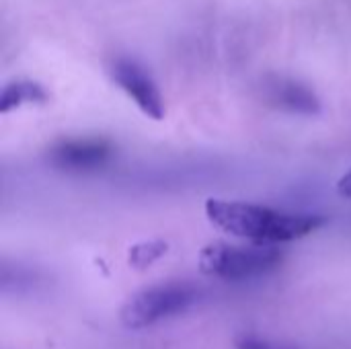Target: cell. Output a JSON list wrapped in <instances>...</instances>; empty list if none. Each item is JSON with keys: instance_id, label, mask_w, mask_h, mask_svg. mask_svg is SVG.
<instances>
[{"instance_id": "obj_3", "label": "cell", "mask_w": 351, "mask_h": 349, "mask_svg": "<svg viewBox=\"0 0 351 349\" xmlns=\"http://www.w3.org/2000/svg\"><path fill=\"white\" fill-rule=\"evenodd\" d=\"M197 300V292L187 284H160L132 296L121 309V323L128 329H146L154 323L185 313Z\"/></svg>"}, {"instance_id": "obj_7", "label": "cell", "mask_w": 351, "mask_h": 349, "mask_svg": "<svg viewBox=\"0 0 351 349\" xmlns=\"http://www.w3.org/2000/svg\"><path fill=\"white\" fill-rule=\"evenodd\" d=\"M47 101V91L33 80H12L2 88L0 113H10L23 105H41Z\"/></svg>"}, {"instance_id": "obj_2", "label": "cell", "mask_w": 351, "mask_h": 349, "mask_svg": "<svg viewBox=\"0 0 351 349\" xmlns=\"http://www.w3.org/2000/svg\"><path fill=\"white\" fill-rule=\"evenodd\" d=\"M282 263V253L274 245H230L210 243L199 253V269L224 282H245L267 276Z\"/></svg>"}, {"instance_id": "obj_9", "label": "cell", "mask_w": 351, "mask_h": 349, "mask_svg": "<svg viewBox=\"0 0 351 349\" xmlns=\"http://www.w3.org/2000/svg\"><path fill=\"white\" fill-rule=\"evenodd\" d=\"M237 349H292V348L276 346V344H269V341H265V339L245 335V337L237 339Z\"/></svg>"}, {"instance_id": "obj_1", "label": "cell", "mask_w": 351, "mask_h": 349, "mask_svg": "<svg viewBox=\"0 0 351 349\" xmlns=\"http://www.w3.org/2000/svg\"><path fill=\"white\" fill-rule=\"evenodd\" d=\"M206 216L216 228L251 241L253 245L292 243L313 234L325 224V218L315 214H288L255 204L214 197L206 202Z\"/></svg>"}, {"instance_id": "obj_10", "label": "cell", "mask_w": 351, "mask_h": 349, "mask_svg": "<svg viewBox=\"0 0 351 349\" xmlns=\"http://www.w3.org/2000/svg\"><path fill=\"white\" fill-rule=\"evenodd\" d=\"M337 193H339L343 200H350L351 202V171H348V173L337 181Z\"/></svg>"}, {"instance_id": "obj_6", "label": "cell", "mask_w": 351, "mask_h": 349, "mask_svg": "<svg viewBox=\"0 0 351 349\" xmlns=\"http://www.w3.org/2000/svg\"><path fill=\"white\" fill-rule=\"evenodd\" d=\"M267 103L294 115H317L321 111L319 97L306 84L292 78H271L265 84Z\"/></svg>"}, {"instance_id": "obj_8", "label": "cell", "mask_w": 351, "mask_h": 349, "mask_svg": "<svg viewBox=\"0 0 351 349\" xmlns=\"http://www.w3.org/2000/svg\"><path fill=\"white\" fill-rule=\"evenodd\" d=\"M165 253H167V243L162 241L140 243L130 249V263L138 269H144V267H150L154 261H158Z\"/></svg>"}, {"instance_id": "obj_5", "label": "cell", "mask_w": 351, "mask_h": 349, "mask_svg": "<svg viewBox=\"0 0 351 349\" xmlns=\"http://www.w3.org/2000/svg\"><path fill=\"white\" fill-rule=\"evenodd\" d=\"M111 154V144L101 138H74L56 144L49 150V163L62 171L88 173L105 167Z\"/></svg>"}, {"instance_id": "obj_4", "label": "cell", "mask_w": 351, "mask_h": 349, "mask_svg": "<svg viewBox=\"0 0 351 349\" xmlns=\"http://www.w3.org/2000/svg\"><path fill=\"white\" fill-rule=\"evenodd\" d=\"M111 80L136 103V107L150 119L165 117V99L152 74L134 58L117 56L109 64Z\"/></svg>"}]
</instances>
